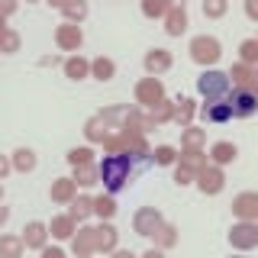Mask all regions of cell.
Masks as SVG:
<instances>
[{"label": "cell", "mask_w": 258, "mask_h": 258, "mask_svg": "<svg viewBox=\"0 0 258 258\" xmlns=\"http://www.w3.org/2000/svg\"><path fill=\"white\" fill-rule=\"evenodd\" d=\"M100 184L107 194H119L126 187L129 181H133V171H136V161L129 155H103L100 165Z\"/></svg>", "instance_id": "6da1fadb"}, {"label": "cell", "mask_w": 258, "mask_h": 258, "mask_svg": "<svg viewBox=\"0 0 258 258\" xmlns=\"http://www.w3.org/2000/svg\"><path fill=\"white\" fill-rule=\"evenodd\" d=\"M232 91V81L226 71H216V68H204V75L197 78V94L204 100H226Z\"/></svg>", "instance_id": "7a4b0ae2"}, {"label": "cell", "mask_w": 258, "mask_h": 258, "mask_svg": "<svg viewBox=\"0 0 258 258\" xmlns=\"http://www.w3.org/2000/svg\"><path fill=\"white\" fill-rule=\"evenodd\" d=\"M187 52H190V58L197 61V64H204V68H213L216 61H220V55H223V45H220V39L216 36H194L190 39V45H187Z\"/></svg>", "instance_id": "3957f363"}, {"label": "cell", "mask_w": 258, "mask_h": 258, "mask_svg": "<svg viewBox=\"0 0 258 258\" xmlns=\"http://www.w3.org/2000/svg\"><path fill=\"white\" fill-rule=\"evenodd\" d=\"M158 100H165V84H161V78L149 75V78L136 81V103H139L142 110H152Z\"/></svg>", "instance_id": "277c9868"}, {"label": "cell", "mask_w": 258, "mask_h": 258, "mask_svg": "<svg viewBox=\"0 0 258 258\" xmlns=\"http://www.w3.org/2000/svg\"><path fill=\"white\" fill-rule=\"evenodd\" d=\"M226 100H229L232 116H236V119H248L252 113H258V97H255L252 87H232Z\"/></svg>", "instance_id": "5b68a950"}, {"label": "cell", "mask_w": 258, "mask_h": 258, "mask_svg": "<svg viewBox=\"0 0 258 258\" xmlns=\"http://www.w3.org/2000/svg\"><path fill=\"white\" fill-rule=\"evenodd\" d=\"M229 245L236 248V252H252V248L258 245V223H248V220L232 223V229H229Z\"/></svg>", "instance_id": "8992f818"}, {"label": "cell", "mask_w": 258, "mask_h": 258, "mask_svg": "<svg viewBox=\"0 0 258 258\" xmlns=\"http://www.w3.org/2000/svg\"><path fill=\"white\" fill-rule=\"evenodd\" d=\"M161 223H165V216H161L158 207H139L136 216H133V229L139 232V236H145V239L155 236V232L161 229Z\"/></svg>", "instance_id": "52a82bcc"}, {"label": "cell", "mask_w": 258, "mask_h": 258, "mask_svg": "<svg viewBox=\"0 0 258 258\" xmlns=\"http://www.w3.org/2000/svg\"><path fill=\"white\" fill-rule=\"evenodd\" d=\"M194 184H197L200 194H207V197H216V194L226 187V174H223L220 165H213V161H210L207 168H200V171H197V181H194Z\"/></svg>", "instance_id": "ba28073f"}, {"label": "cell", "mask_w": 258, "mask_h": 258, "mask_svg": "<svg viewBox=\"0 0 258 258\" xmlns=\"http://www.w3.org/2000/svg\"><path fill=\"white\" fill-rule=\"evenodd\" d=\"M55 45H58L61 52H78V48L84 45V32H81V23H68V20H61L58 26H55Z\"/></svg>", "instance_id": "9c48e42d"}, {"label": "cell", "mask_w": 258, "mask_h": 258, "mask_svg": "<svg viewBox=\"0 0 258 258\" xmlns=\"http://www.w3.org/2000/svg\"><path fill=\"white\" fill-rule=\"evenodd\" d=\"M232 216L258 223V190H242L232 197Z\"/></svg>", "instance_id": "30bf717a"}, {"label": "cell", "mask_w": 258, "mask_h": 258, "mask_svg": "<svg viewBox=\"0 0 258 258\" xmlns=\"http://www.w3.org/2000/svg\"><path fill=\"white\" fill-rule=\"evenodd\" d=\"M94 248L100 255H110L119 248V232L110 226V220H100V226H94Z\"/></svg>", "instance_id": "8fae6325"}, {"label": "cell", "mask_w": 258, "mask_h": 258, "mask_svg": "<svg viewBox=\"0 0 258 258\" xmlns=\"http://www.w3.org/2000/svg\"><path fill=\"white\" fill-rule=\"evenodd\" d=\"M197 113L204 116V123H216V126H223V123H229V119H236V116H232L229 100H207V103H200Z\"/></svg>", "instance_id": "7c38bea8"}, {"label": "cell", "mask_w": 258, "mask_h": 258, "mask_svg": "<svg viewBox=\"0 0 258 258\" xmlns=\"http://www.w3.org/2000/svg\"><path fill=\"white\" fill-rule=\"evenodd\" d=\"M71 255L75 258H94V226H78V232L71 236Z\"/></svg>", "instance_id": "4fadbf2b"}, {"label": "cell", "mask_w": 258, "mask_h": 258, "mask_svg": "<svg viewBox=\"0 0 258 258\" xmlns=\"http://www.w3.org/2000/svg\"><path fill=\"white\" fill-rule=\"evenodd\" d=\"M23 242H26V248H36V252H42L48 245V223L42 220H32L23 226Z\"/></svg>", "instance_id": "5bb4252c"}, {"label": "cell", "mask_w": 258, "mask_h": 258, "mask_svg": "<svg viewBox=\"0 0 258 258\" xmlns=\"http://www.w3.org/2000/svg\"><path fill=\"white\" fill-rule=\"evenodd\" d=\"M78 232V220L71 213H61V216H52L48 223V236L58 239V242H71V236Z\"/></svg>", "instance_id": "9a60e30c"}, {"label": "cell", "mask_w": 258, "mask_h": 258, "mask_svg": "<svg viewBox=\"0 0 258 258\" xmlns=\"http://www.w3.org/2000/svg\"><path fill=\"white\" fill-rule=\"evenodd\" d=\"M48 197H52V204H71L78 197V181L75 177H55L48 187Z\"/></svg>", "instance_id": "2e32d148"}, {"label": "cell", "mask_w": 258, "mask_h": 258, "mask_svg": "<svg viewBox=\"0 0 258 258\" xmlns=\"http://www.w3.org/2000/svg\"><path fill=\"white\" fill-rule=\"evenodd\" d=\"M171 52H168V48H149V52H145V58H142V64H145V71H149V75H165L168 68H171Z\"/></svg>", "instance_id": "e0dca14e"}, {"label": "cell", "mask_w": 258, "mask_h": 258, "mask_svg": "<svg viewBox=\"0 0 258 258\" xmlns=\"http://www.w3.org/2000/svg\"><path fill=\"white\" fill-rule=\"evenodd\" d=\"M113 129H116V126H110L107 119H103L100 113H97V116H91V119L84 123V139L91 142V145H103V142H107V136L113 133Z\"/></svg>", "instance_id": "ac0fdd59"}, {"label": "cell", "mask_w": 258, "mask_h": 258, "mask_svg": "<svg viewBox=\"0 0 258 258\" xmlns=\"http://www.w3.org/2000/svg\"><path fill=\"white\" fill-rule=\"evenodd\" d=\"M236 158H239L236 142H226V139H220V142H213V145H210V161H213V165L226 168V165H232Z\"/></svg>", "instance_id": "d6986e66"}, {"label": "cell", "mask_w": 258, "mask_h": 258, "mask_svg": "<svg viewBox=\"0 0 258 258\" xmlns=\"http://www.w3.org/2000/svg\"><path fill=\"white\" fill-rule=\"evenodd\" d=\"M165 32L174 36V39L187 32V10H184V7H171V10L165 13Z\"/></svg>", "instance_id": "ffe728a7"}, {"label": "cell", "mask_w": 258, "mask_h": 258, "mask_svg": "<svg viewBox=\"0 0 258 258\" xmlns=\"http://www.w3.org/2000/svg\"><path fill=\"white\" fill-rule=\"evenodd\" d=\"M200 107H197V100H190V97H177L174 100V119L171 123L174 126H190V119H194V113H197Z\"/></svg>", "instance_id": "44dd1931"}, {"label": "cell", "mask_w": 258, "mask_h": 258, "mask_svg": "<svg viewBox=\"0 0 258 258\" xmlns=\"http://www.w3.org/2000/svg\"><path fill=\"white\" fill-rule=\"evenodd\" d=\"M61 68H64V78H68V81H84V78H91V61H87L84 55H71V58L64 61Z\"/></svg>", "instance_id": "7402d4cb"}, {"label": "cell", "mask_w": 258, "mask_h": 258, "mask_svg": "<svg viewBox=\"0 0 258 258\" xmlns=\"http://www.w3.org/2000/svg\"><path fill=\"white\" fill-rule=\"evenodd\" d=\"M229 81H232V87H252L255 84V64H245V61H236L229 71Z\"/></svg>", "instance_id": "603a6c76"}, {"label": "cell", "mask_w": 258, "mask_h": 258, "mask_svg": "<svg viewBox=\"0 0 258 258\" xmlns=\"http://www.w3.org/2000/svg\"><path fill=\"white\" fill-rule=\"evenodd\" d=\"M23 252H26V242H23V236L0 232V258H23Z\"/></svg>", "instance_id": "cb8c5ba5"}, {"label": "cell", "mask_w": 258, "mask_h": 258, "mask_svg": "<svg viewBox=\"0 0 258 258\" xmlns=\"http://www.w3.org/2000/svg\"><path fill=\"white\" fill-rule=\"evenodd\" d=\"M152 239H155V248L168 252V248H174V245H177V239H181V229H177L174 223H168V220H165V223H161V229H158Z\"/></svg>", "instance_id": "d4e9b609"}, {"label": "cell", "mask_w": 258, "mask_h": 258, "mask_svg": "<svg viewBox=\"0 0 258 258\" xmlns=\"http://www.w3.org/2000/svg\"><path fill=\"white\" fill-rule=\"evenodd\" d=\"M177 161H181V165H187L190 171H200V168L210 165V155H207L204 149H181V152H177Z\"/></svg>", "instance_id": "484cf974"}, {"label": "cell", "mask_w": 258, "mask_h": 258, "mask_svg": "<svg viewBox=\"0 0 258 258\" xmlns=\"http://www.w3.org/2000/svg\"><path fill=\"white\" fill-rule=\"evenodd\" d=\"M91 78H94V81H113V78H116V61L107 58V55L94 58V61H91Z\"/></svg>", "instance_id": "4316f807"}, {"label": "cell", "mask_w": 258, "mask_h": 258, "mask_svg": "<svg viewBox=\"0 0 258 258\" xmlns=\"http://www.w3.org/2000/svg\"><path fill=\"white\" fill-rule=\"evenodd\" d=\"M68 213L75 216L78 223H84L87 216H94V197H87V194H78V197L68 204Z\"/></svg>", "instance_id": "83f0119b"}, {"label": "cell", "mask_w": 258, "mask_h": 258, "mask_svg": "<svg viewBox=\"0 0 258 258\" xmlns=\"http://www.w3.org/2000/svg\"><path fill=\"white\" fill-rule=\"evenodd\" d=\"M149 161L158 165V168H174L177 165V149H174V145H155Z\"/></svg>", "instance_id": "f1b7e54d"}, {"label": "cell", "mask_w": 258, "mask_h": 258, "mask_svg": "<svg viewBox=\"0 0 258 258\" xmlns=\"http://www.w3.org/2000/svg\"><path fill=\"white\" fill-rule=\"evenodd\" d=\"M204 145H207V129H197V126L181 129V149H204Z\"/></svg>", "instance_id": "f546056e"}, {"label": "cell", "mask_w": 258, "mask_h": 258, "mask_svg": "<svg viewBox=\"0 0 258 258\" xmlns=\"http://www.w3.org/2000/svg\"><path fill=\"white\" fill-rule=\"evenodd\" d=\"M71 177L78 181V187H94V184H100V168H97V161L94 165H81V168H75Z\"/></svg>", "instance_id": "4dcf8cb0"}, {"label": "cell", "mask_w": 258, "mask_h": 258, "mask_svg": "<svg viewBox=\"0 0 258 258\" xmlns=\"http://www.w3.org/2000/svg\"><path fill=\"white\" fill-rule=\"evenodd\" d=\"M10 161H13V171L29 174L32 168H36V152H32V149H16L10 155Z\"/></svg>", "instance_id": "1f68e13d"}, {"label": "cell", "mask_w": 258, "mask_h": 258, "mask_svg": "<svg viewBox=\"0 0 258 258\" xmlns=\"http://www.w3.org/2000/svg\"><path fill=\"white\" fill-rule=\"evenodd\" d=\"M94 216H100V220H113V216H116V200H113V194L94 197Z\"/></svg>", "instance_id": "d6a6232c"}, {"label": "cell", "mask_w": 258, "mask_h": 258, "mask_svg": "<svg viewBox=\"0 0 258 258\" xmlns=\"http://www.w3.org/2000/svg\"><path fill=\"white\" fill-rule=\"evenodd\" d=\"M149 116H152V119H155V123H158V126H165V123H171V119H174V100H168V97H165V100H158V103H155V107H152V110H149Z\"/></svg>", "instance_id": "836d02e7"}, {"label": "cell", "mask_w": 258, "mask_h": 258, "mask_svg": "<svg viewBox=\"0 0 258 258\" xmlns=\"http://www.w3.org/2000/svg\"><path fill=\"white\" fill-rule=\"evenodd\" d=\"M168 10H171L168 0H142V16L145 20H165Z\"/></svg>", "instance_id": "e575fe53"}, {"label": "cell", "mask_w": 258, "mask_h": 258, "mask_svg": "<svg viewBox=\"0 0 258 258\" xmlns=\"http://www.w3.org/2000/svg\"><path fill=\"white\" fill-rule=\"evenodd\" d=\"M61 13H64L68 23H81L87 16V0H68V4L61 7Z\"/></svg>", "instance_id": "d590c367"}, {"label": "cell", "mask_w": 258, "mask_h": 258, "mask_svg": "<svg viewBox=\"0 0 258 258\" xmlns=\"http://www.w3.org/2000/svg\"><path fill=\"white\" fill-rule=\"evenodd\" d=\"M68 165H71V168L94 165V149H91V145H81V149H71V152H68Z\"/></svg>", "instance_id": "8d00e7d4"}, {"label": "cell", "mask_w": 258, "mask_h": 258, "mask_svg": "<svg viewBox=\"0 0 258 258\" xmlns=\"http://www.w3.org/2000/svg\"><path fill=\"white\" fill-rule=\"evenodd\" d=\"M239 61L258 64V39H242L239 42Z\"/></svg>", "instance_id": "74e56055"}, {"label": "cell", "mask_w": 258, "mask_h": 258, "mask_svg": "<svg viewBox=\"0 0 258 258\" xmlns=\"http://www.w3.org/2000/svg\"><path fill=\"white\" fill-rule=\"evenodd\" d=\"M229 10V0H204V16L207 20H220Z\"/></svg>", "instance_id": "f35d334b"}, {"label": "cell", "mask_w": 258, "mask_h": 258, "mask_svg": "<svg viewBox=\"0 0 258 258\" xmlns=\"http://www.w3.org/2000/svg\"><path fill=\"white\" fill-rule=\"evenodd\" d=\"M0 52H4V55L20 52V32H16V29H7L4 36H0Z\"/></svg>", "instance_id": "ab89813d"}, {"label": "cell", "mask_w": 258, "mask_h": 258, "mask_svg": "<svg viewBox=\"0 0 258 258\" xmlns=\"http://www.w3.org/2000/svg\"><path fill=\"white\" fill-rule=\"evenodd\" d=\"M194 181H197V171H190L187 165L177 161V165H174V184H177V187H190Z\"/></svg>", "instance_id": "60d3db41"}, {"label": "cell", "mask_w": 258, "mask_h": 258, "mask_svg": "<svg viewBox=\"0 0 258 258\" xmlns=\"http://www.w3.org/2000/svg\"><path fill=\"white\" fill-rule=\"evenodd\" d=\"M16 7H20V0H0V16H13Z\"/></svg>", "instance_id": "b9f144b4"}, {"label": "cell", "mask_w": 258, "mask_h": 258, "mask_svg": "<svg viewBox=\"0 0 258 258\" xmlns=\"http://www.w3.org/2000/svg\"><path fill=\"white\" fill-rule=\"evenodd\" d=\"M39 255H42V258H68V255H64L58 245H45V248H42Z\"/></svg>", "instance_id": "7bdbcfd3"}, {"label": "cell", "mask_w": 258, "mask_h": 258, "mask_svg": "<svg viewBox=\"0 0 258 258\" xmlns=\"http://www.w3.org/2000/svg\"><path fill=\"white\" fill-rule=\"evenodd\" d=\"M13 171V161H10V155H0V181H4L7 174Z\"/></svg>", "instance_id": "ee69618b"}, {"label": "cell", "mask_w": 258, "mask_h": 258, "mask_svg": "<svg viewBox=\"0 0 258 258\" xmlns=\"http://www.w3.org/2000/svg\"><path fill=\"white\" fill-rule=\"evenodd\" d=\"M245 16L252 23H258V0H245Z\"/></svg>", "instance_id": "f6af8a7d"}, {"label": "cell", "mask_w": 258, "mask_h": 258, "mask_svg": "<svg viewBox=\"0 0 258 258\" xmlns=\"http://www.w3.org/2000/svg\"><path fill=\"white\" fill-rule=\"evenodd\" d=\"M110 258H139V255L129 252V248H116V252H110Z\"/></svg>", "instance_id": "bcb514c9"}, {"label": "cell", "mask_w": 258, "mask_h": 258, "mask_svg": "<svg viewBox=\"0 0 258 258\" xmlns=\"http://www.w3.org/2000/svg\"><path fill=\"white\" fill-rule=\"evenodd\" d=\"M139 258H165V252H161V248H155V245H152L149 252H142Z\"/></svg>", "instance_id": "7dc6e473"}, {"label": "cell", "mask_w": 258, "mask_h": 258, "mask_svg": "<svg viewBox=\"0 0 258 258\" xmlns=\"http://www.w3.org/2000/svg\"><path fill=\"white\" fill-rule=\"evenodd\" d=\"M7 220H10V207H4V204H0V229L7 226Z\"/></svg>", "instance_id": "c3c4849f"}, {"label": "cell", "mask_w": 258, "mask_h": 258, "mask_svg": "<svg viewBox=\"0 0 258 258\" xmlns=\"http://www.w3.org/2000/svg\"><path fill=\"white\" fill-rule=\"evenodd\" d=\"M45 4H48V7H55V10H61V7L68 4V0H45Z\"/></svg>", "instance_id": "681fc988"}, {"label": "cell", "mask_w": 258, "mask_h": 258, "mask_svg": "<svg viewBox=\"0 0 258 258\" xmlns=\"http://www.w3.org/2000/svg\"><path fill=\"white\" fill-rule=\"evenodd\" d=\"M7 29H10V26H7V16H0V36H4Z\"/></svg>", "instance_id": "f907efd6"}, {"label": "cell", "mask_w": 258, "mask_h": 258, "mask_svg": "<svg viewBox=\"0 0 258 258\" xmlns=\"http://www.w3.org/2000/svg\"><path fill=\"white\" fill-rule=\"evenodd\" d=\"M168 7H184V0H168Z\"/></svg>", "instance_id": "816d5d0a"}, {"label": "cell", "mask_w": 258, "mask_h": 258, "mask_svg": "<svg viewBox=\"0 0 258 258\" xmlns=\"http://www.w3.org/2000/svg\"><path fill=\"white\" fill-rule=\"evenodd\" d=\"M252 87H258V64H255V84Z\"/></svg>", "instance_id": "f5cc1de1"}, {"label": "cell", "mask_w": 258, "mask_h": 258, "mask_svg": "<svg viewBox=\"0 0 258 258\" xmlns=\"http://www.w3.org/2000/svg\"><path fill=\"white\" fill-rule=\"evenodd\" d=\"M0 204H4V184H0Z\"/></svg>", "instance_id": "db71d44e"}, {"label": "cell", "mask_w": 258, "mask_h": 258, "mask_svg": "<svg viewBox=\"0 0 258 258\" xmlns=\"http://www.w3.org/2000/svg\"><path fill=\"white\" fill-rule=\"evenodd\" d=\"M252 91H255V97H258V87H252Z\"/></svg>", "instance_id": "11a10c76"}, {"label": "cell", "mask_w": 258, "mask_h": 258, "mask_svg": "<svg viewBox=\"0 0 258 258\" xmlns=\"http://www.w3.org/2000/svg\"><path fill=\"white\" fill-rule=\"evenodd\" d=\"M236 258H242V255H236Z\"/></svg>", "instance_id": "9f6ffc18"}, {"label": "cell", "mask_w": 258, "mask_h": 258, "mask_svg": "<svg viewBox=\"0 0 258 258\" xmlns=\"http://www.w3.org/2000/svg\"><path fill=\"white\" fill-rule=\"evenodd\" d=\"M0 55H4V52H0Z\"/></svg>", "instance_id": "6f0895ef"}, {"label": "cell", "mask_w": 258, "mask_h": 258, "mask_svg": "<svg viewBox=\"0 0 258 258\" xmlns=\"http://www.w3.org/2000/svg\"><path fill=\"white\" fill-rule=\"evenodd\" d=\"M255 39H258V36H255Z\"/></svg>", "instance_id": "680465c9"}]
</instances>
